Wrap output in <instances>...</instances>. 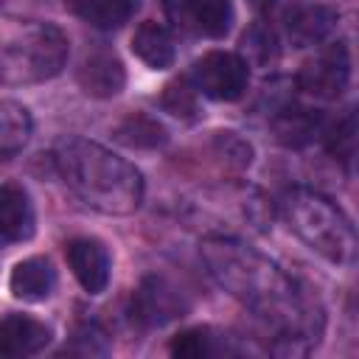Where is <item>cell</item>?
<instances>
[{
  "instance_id": "ba28073f",
  "label": "cell",
  "mask_w": 359,
  "mask_h": 359,
  "mask_svg": "<svg viewBox=\"0 0 359 359\" xmlns=\"http://www.w3.org/2000/svg\"><path fill=\"white\" fill-rule=\"evenodd\" d=\"M67 266L87 294H101L109 283V252L95 238H73L65 250Z\"/></svg>"
},
{
  "instance_id": "2e32d148",
  "label": "cell",
  "mask_w": 359,
  "mask_h": 359,
  "mask_svg": "<svg viewBox=\"0 0 359 359\" xmlns=\"http://www.w3.org/2000/svg\"><path fill=\"white\" fill-rule=\"evenodd\" d=\"M65 6L84 22L95 25V28H121L132 11H135V3L132 0H65Z\"/></svg>"
},
{
  "instance_id": "7c38bea8",
  "label": "cell",
  "mask_w": 359,
  "mask_h": 359,
  "mask_svg": "<svg viewBox=\"0 0 359 359\" xmlns=\"http://www.w3.org/2000/svg\"><path fill=\"white\" fill-rule=\"evenodd\" d=\"M50 342V328L25 314L0 317V356H34Z\"/></svg>"
},
{
  "instance_id": "603a6c76",
  "label": "cell",
  "mask_w": 359,
  "mask_h": 359,
  "mask_svg": "<svg viewBox=\"0 0 359 359\" xmlns=\"http://www.w3.org/2000/svg\"><path fill=\"white\" fill-rule=\"evenodd\" d=\"M244 48L252 53L255 62H266L275 56V42H272V34L264 28V25H255L244 34Z\"/></svg>"
},
{
  "instance_id": "44dd1931",
  "label": "cell",
  "mask_w": 359,
  "mask_h": 359,
  "mask_svg": "<svg viewBox=\"0 0 359 359\" xmlns=\"http://www.w3.org/2000/svg\"><path fill=\"white\" fill-rule=\"evenodd\" d=\"M328 154L334 160H339L345 168H351L353 154H356V118H353V112H348L334 126V132L328 135Z\"/></svg>"
},
{
  "instance_id": "5b68a950",
  "label": "cell",
  "mask_w": 359,
  "mask_h": 359,
  "mask_svg": "<svg viewBox=\"0 0 359 359\" xmlns=\"http://www.w3.org/2000/svg\"><path fill=\"white\" fill-rule=\"evenodd\" d=\"M196 90L213 101H238L250 84V65L230 50H210L194 65Z\"/></svg>"
},
{
  "instance_id": "5bb4252c",
  "label": "cell",
  "mask_w": 359,
  "mask_h": 359,
  "mask_svg": "<svg viewBox=\"0 0 359 359\" xmlns=\"http://www.w3.org/2000/svg\"><path fill=\"white\" fill-rule=\"evenodd\" d=\"M320 126H323V115L317 109H309V107H286L272 121L275 137L292 149L311 143L317 137Z\"/></svg>"
},
{
  "instance_id": "ffe728a7",
  "label": "cell",
  "mask_w": 359,
  "mask_h": 359,
  "mask_svg": "<svg viewBox=\"0 0 359 359\" xmlns=\"http://www.w3.org/2000/svg\"><path fill=\"white\" fill-rule=\"evenodd\" d=\"M160 104H163L165 112L191 121L196 115V90L188 84V79H177V81L165 84V90L160 95Z\"/></svg>"
},
{
  "instance_id": "7402d4cb",
  "label": "cell",
  "mask_w": 359,
  "mask_h": 359,
  "mask_svg": "<svg viewBox=\"0 0 359 359\" xmlns=\"http://www.w3.org/2000/svg\"><path fill=\"white\" fill-rule=\"evenodd\" d=\"M168 351L180 359H202V356L213 353V337L208 328H188L171 339Z\"/></svg>"
},
{
  "instance_id": "8fae6325",
  "label": "cell",
  "mask_w": 359,
  "mask_h": 359,
  "mask_svg": "<svg viewBox=\"0 0 359 359\" xmlns=\"http://www.w3.org/2000/svg\"><path fill=\"white\" fill-rule=\"evenodd\" d=\"M34 236V208L22 185H0V244L28 241Z\"/></svg>"
},
{
  "instance_id": "7a4b0ae2",
  "label": "cell",
  "mask_w": 359,
  "mask_h": 359,
  "mask_svg": "<svg viewBox=\"0 0 359 359\" xmlns=\"http://www.w3.org/2000/svg\"><path fill=\"white\" fill-rule=\"evenodd\" d=\"M56 168L65 185L93 210L107 216H129L143 202L140 171L87 137H67L56 149Z\"/></svg>"
},
{
  "instance_id": "9c48e42d",
  "label": "cell",
  "mask_w": 359,
  "mask_h": 359,
  "mask_svg": "<svg viewBox=\"0 0 359 359\" xmlns=\"http://www.w3.org/2000/svg\"><path fill=\"white\" fill-rule=\"evenodd\" d=\"M283 25H286V36L292 39V45L309 48V45L323 42L334 31L337 11L320 3H294L286 8Z\"/></svg>"
},
{
  "instance_id": "d4e9b609",
  "label": "cell",
  "mask_w": 359,
  "mask_h": 359,
  "mask_svg": "<svg viewBox=\"0 0 359 359\" xmlns=\"http://www.w3.org/2000/svg\"><path fill=\"white\" fill-rule=\"evenodd\" d=\"M0 6H3V0H0Z\"/></svg>"
},
{
  "instance_id": "9a60e30c",
  "label": "cell",
  "mask_w": 359,
  "mask_h": 359,
  "mask_svg": "<svg viewBox=\"0 0 359 359\" xmlns=\"http://www.w3.org/2000/svg\"><path fill=\"white\" fill-rule=\"evenodd\" d=\"M132 53H135L143 65H149V67H154V70H165V67L174 65V42H171L168 31H165L163 25L151 22V20L140 22V25L135 28Z\"/></svg>"
},
{
  "instance_id": "277c9868",
  "label": "cell",
  "mask_w": 359,
  "mask_h": 359,
  "mask_svg": "<svg viewBox=\"0 0 359 359\" xmlns=\"http://www.w3.org/2000/svg\"><path fill=\"white\" fill-rule=\"evenodd\" d=\"M67 59V36L50 22H11L0 28V84L53 79Z\"/></svg>"
},
{
  "instance_id": "d6986e66",
  "label": "cell",
  "mask_w": 359,
  "mask_h": 359,
  "mask_svg": "<svg viewBox=\"0 0 359 359\" xmlns=\"http://www.w3.org/2000/svg\"><path fill=\"white\" fill-rule=\"evenodd\" d=\"M115 140L132 149H157L168 140L165 129L149 115H129L115 126Z\"/></svg>"
},
{
  "instance_id": "8992f818",
  "label": "cell",
  "mask_w": 359,
  "mask_h": 359,
  "mask_svg": "<svg viewBox=\"0 0 359 359\" xmlns=\"http://www.w3.org/2000/svg\"><path fill=\"white\" fill-rule=\"evenodd\" d=\"M351 81V53L345 42H331L317 50L297 73V87L314 98H337Z\"/></svg>"
},
{
  "instance_id": "cb8c5ba5",
  "label": "cell",
  "mask_w": 359,
  "mask_h": 359,
  "mask_svg": "<svg viewBox=\"0 0 359 359\" xmlns=\"http://www.w3.org/2000/svg\"><path fill=\"white\" fill-rule=\"evenodd\" d=\"M250 3H252L255 8H266V6H272L275 0H250Z\"/></svg>"
},
{
  "instance_id": "4fadbf2b",
  "label": "cell",
  "mask_w": 359,
  "mask_h": 359,
  "mask_svg": "<svg viewBox=\"0 0 359 359\" xmlns=\"http://www.w3.org/2000/svg\"><path fill=\"white\" fill-rule=\"evenodd\" d=\"M8 286H11V294L17 300L36 303V300H45L53 292L56 272H53V266H50L48 258H25V261H20L11 269Z\"/></svg>"
},
{
  "instance_id": "30bf717a",
  "label": "cell",
  "mask_w": 359,
  "mask_h": 359,
  "mask_svg": "<svg viewBox=\"0 0 359 359\" xmlns=\"http://www.w3.org/2000/svg\"><path fill=\"white\" fill-rule=\"evenodd\" d=\"M79 87L90 95V98H112L123 90L126 84V70L123 62L109 53V50H95L90 53L81 67H79Z\"/></svg>"
},
{
  "instance_id": "52a82bcc",
  "label": "cell",
  "mask_w": 359,
  "mask_h": 359,
  "mask_svg": "<svg viewBox=\"0 0 359 359\" xmlns=\"http://www.w3.org/2000/svg\"><path fill=\"white\" fill-rule=\"evenodd\" d=\"M188 311V300L177 286H171L160 275L143 278L132 297V317L143 325H165Z\"/></svg>"
},
{
  "instance_id": "e0dca14e",
  "label": "cell",
  "mask_w": 359,
  "mask_h": 359,
  "mask_svg": "<svg viewBox=\"0 0 359 359\" xmlns=\"http://www.w3.org/2000/svg\"><path fill=\"white\" fill-rule=\"evenodd\" d=\"M31 137V115L17 101L0 98V160H8L25 149Z\"/></svg>"
},
{
  "instance_id": "ac0fdd59",
  "label": "cell",
  "mask_w": 359,
  "mask_h": 359,
  "mask_svg": "<svg viewBox=\"0 0 359 359\" xmlns=\"http://www.w3.org/2000/svg\"><path fill=\"white\" fill-rule=\"evenodd\" d=\"M188 6V20L196 25L199 34L210 39H222L230 31L233 22V8L230 0H185Z\"/></svg>"
},
{
  "instance_id": "6da1fadb",
  "label": "cell",
  "mask_w": 359,
  "mask_h": 359,
  "mask_svg": "<svg viewBox=\"0 0 359 359\" xmlns=\"http://www.w3.org/2000/svg\"><path fill=\"white\" fill-rule=\"evenodd\" d=\"M199 252L210 278L278 331L283 351L297 353L317 342L323 328L320 309H314V303L275 261L227 236L205 238Z\"/></svg>"
},
{
  "instance_id": "3957f363",
  "label": "cell",
  "mask_w": 359,
  "mask_h": 359,
  "mask_svg": "<svg viewBox=\"0 0 359 359\" xmlns=\"http://www.w3.org/2000/svg\"><path fill=\"white\" fill-rule=\"evenodd\" d=\"M280 210L286 224L309 250H314L331 264H353L356 230L351 219L328 196L309 188H292L283 194Z\"/></svg>"
}]
</instances>
